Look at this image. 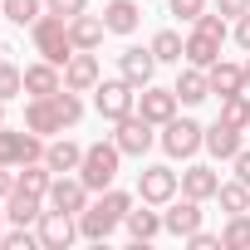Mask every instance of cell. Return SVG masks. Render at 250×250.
I'll use <instances>...</instances> for the list:
<instances>
[{"label":"cell","mask_w":250,"mask_h":250,"mask_svg":"<svg viewBox=\"0 0 250 250\" xmlns=\"http://www.w3.org/2000/svg\"><path fill=\"white\" fill-rule=\"evenodd\" d=\"M30 40H35V49H40V59H49V64H69L74 59V40H69V20L64 15H54V10H44L35 25H30Z\"/></svg>","instance_id":"cell-1"},{"label":"cell","mask_w":250,"mask_h":250,"mask_svg":"<svg viewBox=\"0 0 250 250\" xmlns=\"http://www.w3.org/2000/svg\"><path fill=\"white\" fill-rule=\"evenodd\" d=\"M118 162H123V147L108 138V143H88L83 147V162H79V177L88 191H108L118 182Z\"/></svg>","instance_id":"cell-2"},{"label":"cell","mask_w":250,"mask_h":250,"mask_svg":"<svg viewBox=\"0 0 250 250\" xmlns=\"http://www.w3.org/2000/svg\"><path fill=\"white\" fill-rule=\"evenodd\" d=\"M157 143H162V152L167 157H196L201 147H206V128L196 118H172V123H162V133H157Z\"/></svg>","instance_id":"cell-3"},{"label":"cell","mask_w":250,"mask_h":250,"mask_svg":"<svg viewBox=\"0 0 250 250\" xmlns=\"http://www.w3.org/2000/svg\"><path fill=\"white\" fill-rule=\"evenodd\" d=\"M93 108H98V118H108V123H118V118H128L133 108H138V88L128 83V79H98V88H93Z\"/></svg>","instance_id":"cell-4"},{"label":"cell","mask_w":250,"mask_h":250,"mask_svg":"<svg viewBox=\"0 0 250 250\" xmlns=\"http://www.w3.org/2000/svg\"><path fill=\"white\" fill-rule=\"evenodd\" d=\"M0 162H5V167L44 162V138L30 133V128H0Z\"/></svg>","instance_id":"cell-5"},{"label":"cell","mask_w":250,"mask_h":250,"mask_svg":"<svg viewBox=\"0 0 250 250\" xmlns=\"http://www.w3.org/2000/svg\"><path fill=\"white\" fill-rule=\"evenodd\" d=\"M152 128H157V123H147V118L133 108L128 118H118V123H113V143L123 147V157H143V152L157 143V133H152Z\"/></svg>","instance_id":"cell-6"},{"label":"cell","mask_w":250,"mask_h":250,"mask_svg":"<svg viewBox=\"0 0 250 250\" xmlns=\"http://www.w3.org/2000/svg\"><path fill=\"white\" fill-rule=\"evenodd\" d=\"M177 191H182V177H177L167 162H152V167L138 172V196H143L147 206H167Z\"/></svg>","instance_id":"cell-7"},{"label":"cell","mask_w":250,"mask_h":250,"mask_svg":"<svg viewBox=\"0 0 250 250\" xmlns=\"http://www.w3.org/2000/svg\"><path fill=\"white\" fill-rule=\"evenodd\" d=\"M35 235H40V250H69V245L79 240V216L49 206V211L35 221Z\"/></svg>","instance_id":"cell-8"},{"label":"cell","mask_w":250,"mask_h":250,"mask_svg":"<svg viewBox=\"0 0 250 250\" xmlns=\"http://www.w3.org/2000/svg\"><path fill=\"white\" fill-rule=\"evenodd\" d=\"M54 211H69V216H79L83 206H88V187H83V177L79 172H64V177H54L49 182V196H44Z\"/></svg>","instance_id":"cell-9"},{"label":"cell","mask_w":250,"mask_h":250,"mask_svg":"<svg viewBox=\"0 0 250 250\" xmlns=\"http://www.w3.org/2000/svg\"><path fill=\"white\" fill-rule=\"evenodd\" d=\"M177 103H182V98H177V88H157V83L138 88V113H143L147 123H157V128L177 118Z\"/></svg>","instance_id":"cell-10"},{"label":"cell","mask_w":250,"mask_h":250,"mask_svg":"<svg viewBox=\"0 0 250 250\" xmlns=\"http://www.w3.org/2000/svg\"><path fill=\"white\" fill-rule=\"evenodd\" d=\"M98 79H103L98 54H93V49H74V59L64 64V88H74V93H93Z\"/></svg>","instance_id":"cell-11"},{"label":"cell","mask_w":250,"mask_h":250,"mask_svg":"<svg viewBox=\"0 0 250 250\" xmlns=\"http://www.w3.org/2000/svg\"><path fill=\"white\" fill-rule=\"evenodd\" d=\"M162 226H167V235H177V240H187L191 230H201V201L196 196H172L167 201V211H162Z\"/></svg>","instance_id":"cell-12"},{"label":"cell","mask_w":250,"mask_h":250,"mask_svg":"<svg viewBox=\"0 0 250 250\" xmlns=\"http://www.w3.org/2000/svg\"><path fill=\"white\" fill-rule=\"evenodd\" d=\"M118 74L128 79L133 88H147V83H152V74H157V54H152V49H138V44H128V49L118 54Z\"/></svg>","instance_id":"cell-13"},{"label":"cell","mask_w":250,"mask_h":250,"mask_svg":"<svg viewBox=\"0 0 250 250\" xmlns=\"http://www.w3.org/2000/svg\"><path fill=\"white\" fill-rule=\"evenodd\" d=\"M25 128L40 133V138H54V133L69 128V123H64V113L54 108V98H30V103H25Z\"/></svg>","instance_id":"cell-14"},{"label":"cell","mask_w":250,"mask_h":250,"mask_svg":"<svg viewBox=\"0 0 250 250\" xmlns=\"http://www.w3.org/2000/svg\"><path fill=\"white\" fill-rule=\"evenodd\" d=\"M216 191H221V172H216V167H206V162H191V167L182 172V196L216 201Z\"/></svg>","instance_id":"cell-15"},{"label":"cell","mask_w":250,"mask_h":250,"mask_svg":"<svg viewBox=\"0 0 250 250\" xmlns=\"http://www.w3.org/2000/svg\"><path fill=\"white\" fill-rule=\"evenodd\" d=\"M118 226H123V221H118L103 201H88V206L79 211V235H83V240H108Z\"/></svg>","instance_id":"cell-16"},{"label":"cell","mask_w":250,"mask_h":250,"mask_svg":"<svg viewBox=\"0 0 250 250\" xmlns=\"http://www.w3.org/2000/svg\"><path fill=\"white\" fill-rule=\"evenodd\" d=\"M103 25H108V35H138L143 5H138V0H108V5H103Z\"/></svg>","instance_id":"cell-17"},{"label":"cell","mask_w":250,"mask_h":250,"mask_svg":"<svg viewBox=\"0 0 250 250\" xmlns=\"http://www.w3.org/2000/svg\"><path fill=\"white\" fill-rule=\"evenodd\" d=\"M240 138H245V128H230V123H211L206 128V152L216 157V162H230L235 152H240Z\"/></svg>","instance_id":"cell-18"},{"label":"cell","mask_w":250,"mask_h":250,"mask_svg":"<svg viewBox=\"0 0 250 250\" xmlns=\"http://www.w3.org/2000/svg\"><path fill=\"white\" fill-rule=\"evenodd\" d=\"M59 88H64L59 64L40 59V64H30V69H25V93H30V98H49V93H59Z\"/></svg>","instance_id":"cell-19"},{"label":"cell","mask_w":250,"mask_h":250,"mask_svg":"<svg viewBox=\"0 0 250 250\" xmlns=\"http://www.w3.org/2000/svg\"><path fill=\"white\" fill-rule=\"evenodd\" d=\"M79 162H83V147H79L74 138H54V143H44V167H49L54 177L79 172Z\"/></svg>","instance_id":"cell-20"},{"label":"cell","mask_w":250,"mask_h":250,"mask_svg":"<svg viewBox=\"0 0 250 250\" xmlns=\"http://www.w3.org/2000/svg\"><path fill=\"white\" fill-rule=\"evenodd\" d=\"M123 226H128L133 245H147L152 235H162V230H167V226H162V211H157V206H147V201H143V211H128V216H123Z\"/></svg>","instance_id":"cell-21"},{"label":"cell","mask_w":250,"mask_h":250,"mask_svg":"<svg viewBox=\"0 0 250 250\" xmlns=\"http://www.w3.org/2000/svg\"><path fill=\"white\" fill-rule=\"evenodd\" d=\"M206 79H211V93H216V98L245 93V64H226V59H216V64L206 69Z\"/></svg>","instance_id":"cell-22"},{"label":"cell","mask_w":250,"mask_h":250,"mask_svg":"<svg viewBox=\"0 0 250 250\" xmlns=\"http://www.w3.org/2000/svg\"><path fill=\"white\" fill-rule=\"evenodd\" d=\"M103 35H108V25H103V15H74L69 20V40H74V49H98L103 44Z\"/></svg>","instance_id":"cell-23"},{"label":"cell","mask_w":250,"mask_h":250,"mask_svg":"<svg viewBox=\"0 0 250 250\" xmlns=\"http://www.w3.org/2000/svg\"><path fill=\"white\" fill-rule=\"evenodd\" d=\"M172 88H177V98H182L187 108H196L201 98H211V79H206V69H196V64H187Z\"/></svg>","instance_id":"cell-24"},{"label":"cell","mask_w":250,"mask_h":250,"mask_svg":"<svg viewBox=\"0 0 250 250\" xmlns=\"http://www.w3.org/2000/svg\"><path fill=\"white\" fill-rule=\"evenodd\" d=\"M40 216H44V196H30V191H10V196H5V221L35 226Z\"/></svg>","instance_id":"cell-25"},{"label":"cell","mask_w":250,"mask_h":250,"mask_svg":"<svg viewBox=\"0 0 250 250\" xmlns=\"http://www.w3.org/2000/svg\"><path fill=\"white\" fill-rule=\"evenodd\" d=\"M216 59H221V40H211V35L191 30V35H187V64H196V69H211Z\"/></svg>","instance_id":"cell-26"},{"label":"cell","mask_w":250,"mask_h":250,"mask_svg":"<svg viewBox=\"0 0 250 250\" xmlns=\"http://www.w3.org/2000/svg\"><path fill=\"white\" fill-rule=\"evenodd\" d=\"M49 182H54V172L44 162H25L15 172V191H30V196H49Z\"/></svg>","instance_id":"cell-27"},{"label":"cell","mask_w":250,"mask_h":250,"mask_svg":"<svg viewBox=\"0 0 250 250\" xmlns=\"http://www.w3.org/2000/svg\"><path fill=\"white\" fill-rule=\"evenodd\" d=\"M147 49L157 54V64H182V59H187V40H182L177 30H157Z\"/></svg>","instance_id":"cell-28"},{"label":"cell","mask_w":250,"mask_h":250,"mask_svg":"<svg viewBox=\"0 0 250 250\" xmlns=\"http://www.w3.org/2000/svg\"><path fill=\"white\" fill-rule=\"evenodd\" d=\"M216 201H221V211H226V216H240V211H250V187H245L240 177H230V182H221Z\"/></svg>","instance_id":"cell-29"},{"label":"cell","mask_w":250,"mask_h":250,"mask_svg":"<svg viewBox=\"0 0 250 250\" xmlns=\"http://www.w3.org/2000/svg\"><path fill=\"white\" fill-rule=\"evenodd\" d=\"M221 250H250V211H240L221 226Z\"/></svg>","instance_id":"cell-30"},{"label":"cell","mask_w":250,"mask_h":250,"mask_svg":"<svg viewBox=\"0 0 250 250\" xmlns=\"http://www.w3.org/2000/svg\"><path fill=\"white\" fill-rule=\"evenodd\" d=\"M221 123H230V128H245V133H250V93H230V98H221Z\"/></svg>","instance_id":"cell-31"},{"label":"cell","mask_w":250,"mask_h":250,"mask_svg":"<svg viewBox=\"0 0 250 250\" xmlns=\"http://www.w3.org/2000/svg\"><path fill=\"white\" fill-rule=\"evenodd\" d=\"M40 15H44V0H5V20H10V25H20V30H25V25H35Z\"/></svg>","instance_id":"cell-32"},{"label":"cell","mask_w":250,"mask_h":250,"mask_svg":"<svg viewBox=\"0 0 250 250\" xmlns=\"http://www.w3.org/2000/svg\"><path fill=\"white\" fill-rule=\"evenodd\" d=\"M25 93V69H15L10 59H0V103H10Z\"/></svg>","instance_id":"cell-33"},{"label":"cell","mask_w":250,"mask_h":250,"mask_svg":"<svg viewBox=\"0 0 250 250\" xmlns=\"http://www.w3.org/2000/svg\"><path fill=\"white\" fill-rule=\"evenodd\" d=\"M191 30H201V35H211V40H221V44H226V35H230V30H226V15H221V10H201V15L191 20Z\"/></svg>","instance_id":"cell-34"},{"label":"cell","mask_w":250,"mask_h":250,"mask_svg":"<svg viewBox=\"0 0 250 250\" xmlns=\"http://www.w3.org/2000/svg\"><path fill=\"white\" fill-rule=\"evenodd\" d=\"M30 245H40V235H35L30 226H15V230L0 235V250H30Z\"/></svg>","instance_id":"cell-35"},{"label":"cell","mask_w":250,"mask_h":250,"mask_svg":"<svg viewBox=\"0 0 250 250\" xmlns=\"http://www.w3.org/2000/svg\"><path fill=\"white\" fill-rule=\"evenodd\" d=\"M206 10V0H167V15H177V20H196Z\"/></svg>","instance_id":"cell-36"},{"label":"cell","mask_w":250,"mask_h":250,"mask_svg":"<svg viewBox=\"0 0 250 250\" xmlns=\"http://www.w3.org/2000/svg\"><path fill=\"white\" fill-rule=\"evenodd\" d=\"M44 10H54V15L74 20V15H83V10H88V0H44Z\"/></svg>","instance_id":"cell-37"},{"label":"cell","mask_w":250,"mask_h":250,"mask_svg":"<svg viewBox=\"0 0 250 250\" xmlns=\"http://www.w3.org/2000/svg\"><path fill=\"white\" fill-rule=\"evenodd\" d=\"M216 10L226 20H240V15H250V0H216Z\"/></svg>","instance_id":"cell-38"},{"label":"cell","mask_w":250,"mask_h":250,"mask_svg":"<svg viewBox=\"0 0 250 250\" xmlns=\"http://www.w3.org/2000/svg\"><path fill=\"white\" fill-rule=\"evenodd\" d=\"M187 245H191V250H216V245H221V235H211V230H191V235H187Z\"/></svg>","instance_id":"cell-39"},{"label":"cell","mask_w":250,"mask_h":250,"mask_svg":"<svg viewBox=\"0 0 250 250\" xmlns=\"http://www.w3.org/2000/svg\"><path fill=\"white\" fill-rule=\"evenodd\" d=\"M230 167H235V177H240V182L250 187V147H240V152L230 157Z\"/></svg>","instance_id":"cell-40"},{"label":"cell","mask_w":250,"mask_h":250,"mask_svg":"<svg viewBox=\"0 0 250 250\" xmlns=\"http://www.w3.org/2000/svg\"><path fill=\"white\" fill-rule=\"evenodd\" d=\"M235 44L250 54V15H240V20H235Z\"/></svg>","instance_id":"cell-41"},{"label":"cell","mask_w":250,"mask_h":250,"mask_svg":"<svg viewBox=\"0 0 250 250\" xmlns=\"http://www.w3.org/2000/svg\"><path fill=\"white\" fill-rule=\"evenodd\" d=\"M10 191H15V172H10V167H5V162H0V201H5V196H10Z\"/></svg>","instance_id":"cell-42"},{"label":"cell","mask_w":250,"mask_h":250,"mask_svg":"<svg viewBox=\"0 0 250 250\" xmlns=\"http://www.w3.org/2000/svg\"><path fill=\"white\" fill-rule=\"evenodd\" d=\"M245 93H250V59H245Z\"/></svg>","instance_id":"cell-43"},{"label":"cell","mask_w":250,"mask_h":250,"mask_svg":"<svg viewBox=\"0 0 250 250\" xmlns=\"http://www.w3.org/2000/svg\"><path fill=\"white\" fill-rule=\"evenodd\" d=\"M0 128H5V103H0Z\"/></svg>","instance_id":"cell-44"},{"label":"cell","mask_w":250,"mask_h":250,"mask_svg":"<svg viewBox=\"0 0 250 250\" xmlns=\"http://www.w3.org/2000/svg\"><path fill=\"white\" fill-rule=\"evenodd\" d=\"M0 20H5V0H0Z\"/></svg>","instance_id":"cell-45"},{"label":"cell","mask_w":250,"mask_h":250,"mask_svg":"<svg viewBox=\"0 0 250 250\" xmlns=\"http://www.w3.org/2000/svg\"><path fill=\"white\" fill-rule=\"evenodd\" d=\"M0 221H5V206H0ZM0 235H5V230H0Z\"/></svg>","instance_id":"cell-46"},{"label":"cell","mask_w":250,"mask_h":250,"mask_svg":"<svg viewBox=\"0 0 250 250\" xmlns=\"http://www.w3.org/2000/svg\"><path fill=\"white\" fill-rule=\"evenodd\" d=\"M5 54H10V49H5V44H0V59H5Z\"/></svg>","instance_id":"cell-47"}]
</instances>
